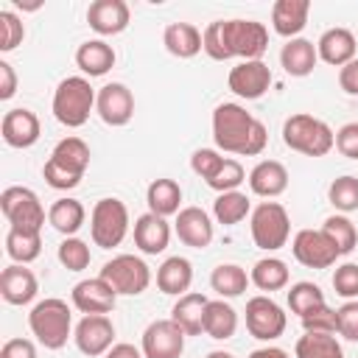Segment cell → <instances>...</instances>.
<instances>
[{"label":"cell","instance_id":"cell-1","mask_svg":"<svg viewBox=\"0 0 358 358\" xmlns=\"http://www.w3.org/2000/svg\"><path fill=\"white\" fill-rule=\"evenodd\" d=\"M204 53L215 62L260 59L268 48V31L257 20H215L201 31Z\"/></svg>","mask_w":358,"mask_h":358},{"label":"cell","instance_id":"cell-2","mask_svg":"<svg viewBox=\"0 0 358 358\" xmlns=\"http://www.w3.org/2000/svg\"><path fill=\"white\" fill-rule=\"evenodd\" d=\"M213 140L221 151L238 157H257L268 143L266 126L241 103H218L213 109Z\"/></svg>","mask_w":358,"mask_h":358},{"label":"cell","instance_id":"cell-3","mask_svg":"<svg viewBox=\"0 0 358 358\" xmlns=\"http://www.w3.org/2000/svg\"><path fill=\"white\" fill-rule=\"evenodd\" d=\"M87 168H90V145L81 137H64L50 151L42 176L53 190H73L84 179Z\"/></svg>","mask_w":358,"mask_h":358},{"label":"cell","instance_id":"cell-4","mask_svg":"<svg viewBox=\"0 0 358 358\" xmlns=\"http://www.w3.org/2000/svg\"><path fill=\"white\" fill-rule=\"evenodd\" d=\"M28 327L45 350H62L73 336V313L70 305L59 296L39 299L28 313Z\"/></svg>","mask_w":358,"mask_h":358},{"label":"cell","instance_id":"cell-5","mask_svg":"<svg viewBox=\"0 0 358 358\" xmlns=\"http://www.w3.org/2000/svg\"><path fill=\"white\" fill-rule=\"evenodd\" d=\"M95 98L98 92L90 87L84 76H67L59 81L53 92V117L67 129H81L90 120V112L95 109Z\"/></svg>","mask_w":358,"mask_h":358},{"label":"cell","instance_id":"cell-6","mask_svg":"<svg viewBox=\"0 0 358 358\" xmlns=\"http://www.w3.org/2000/svg\"><path fill=\"white\" fill-rule=\"evenodd\" d=\"M282 143L305 157H324L336 148V131L313 115H291L282 123Z\"/></svg>","mask_w":358,"mask_h":358},{"label":"cell","instance_id":"cell-7","mask_svg":"<svg viewBox=\"0 0 358 358\" xmlns=\"http://www.w3.org/2000/svg\"><path fill=\"white\" fill-rule=\"evenodd\" d=\"M252 241L263 252H277L291 238V218L280 201H260L249 215Z\"/></svg>","mask_w":358,"mask_h":358},{"label":"cell","instance_id":"cell-8","mask_svg":"<svg viewBox=\"0 0 358 358\" xmlns=\"http://www.w3.org/2000/svg\"><path fill=\"white\" fill-rule=\"evenodd\" d=\"M129 235V210L120 199H98L90 213V238L101 249H115Z\"/></svg>","mask_w":358,"mask_h":358},{"label":"cell","instance_id":"cell-9","mask_svg":"<svg viewBox=\"0 0 358 358\" xmlns=\"http://www.w3.org/2000/svg\"><path fill=\"white\" fill-rule=\"evenodd\" d=\"M98 277L106 280L115 288L117 296L120 294L123 296H137L151 285V268L137 255H115L112 260L103 263Z\"/></svg>","mask_w":358,"mask_h":358},{"label":"cell","instance_id":"cell-10","mask_svg":"<svg viewBox=\"0 0 358 358\" xmlns=\"http://www.w3.org/2000/svg\"><path fill=\"white\" fill-rule=\"evenodd\" d=\"M0 210L6 215V221L17 229H28V232H42L45 224V207L39 201V196L31 187L22 185H11L0 193Z\"/></svg>","mask_w":358,"mask_h":358},{"label":"cell","instance_id":"cell-11","mask_svg":"<svg viewBox=\"0 0 358 358\" xmlns=\"http://www.w3.org/2000/svg\"><path fill=\"white\" fill-rule=\"evenodd\" d=\"M285 310L271 299V296H252L246 302V330L257 341H274L285 333Z\"/></svg>","mask_w":358,"mask_h":358},{"label":"cell","instance_id":"cell-12","mask_svg":"<svg viewBox=\"0 0 358 358\" xmlns=\"http://www.w3.org/2000/svg\"><path fill=\"white\" fill-rule=\"evenodd\" d=\"M291 252L308 268H330L341 257L324 229H299L291 241Z\"/></svg>","mask_w":358,"mask_h":358},{"label":"cell","instance_id":"cell-13","mask_svg":"<svg viewBox=\"0 0 358 358\" xmlns=\"http://www.w3.org/2000/svg\"><path fill=\"white\" fill-rule=\"evenodd\" d=\"M185 330L173 319H157L143 333V355L145 358H179L185 352Z\"/></svg>","mask_w":358,"mask_h":358},{"label":"cell","instance_id":"cell-14","mask_svg":"<svg viewBox=\"0 0 358 358\" xmlns=\"http://www.w3.org/2000/svg\"><path fill=\"white\" fill-rule=\"evenodd\" d=\"M73 341H76V347H78L84 355H90V358L106 355V352L115 347V324H112V319H109L106 313H90V316H84V319L76 324Z\"/></svg>","mask_w":358,"mask_h":358},{"label":"cell","instance_id":"cell-15","mask_svg":"<svg viewBox=\"0 0 358 358\" xmlns=\"http://www.w3.org/2000/svg\"><path fill=\"white\" fill-rule=\"evenodd\" d=\"M95 112L101 115V120L106 126H126L134 117V95L126 84L120 81H109L98 90L95 98Z\"/></svg>","mask_w":358,"mask_h":358},{"label":"cell","instance_id":"cell-16","mask_svg":"<svg viewBox=\"0 0 358 358\" xmlns=\"http://www.w3.org/2000/svg\"><path fill=\"white\" fill-rule=\"evenodd\" d=\"M227 84L229 90L238 95V98H246V101H255L260 95H266V90L271 87V70L263 59H252V62H238L229 76H227Z\"/></svg>","mask_w":358,"mask_h":358},{"label":"cell","instance_id":"cell-17","mask_svg":"<svg viewBox=\"0 0 358 358\" xmlns=\"http://www.w3.org/2000/svg\"><path fill=\"white\" fill-rule=\"evenodd\" d=\"M70 296H73V305L84 316H90V313H112V308L117 302L115 288L101 277H90V280L76 282Z\"/></svg>","mask_w":358,"mask_h":358},{"label":"cell","instance_id":"cell-18","mask_svg":"<svg viewBox=\"0 0 358 358\" xmlns=\"http://www.w3.org/2000/svg\"><path fill=\"white\" fill-rule=\"evenodd\" d=\"M39 117L25 109V106H17V109H8L3 115V123H0V134L6 140V145L11 148H31L36 140H39Z\"/></svg>","mask_w":358,"mask_h":358},{"label":"cell","instance_id":"cell-19","mask_svg":"<svg viewBox=\"0 0 358 358\" xmlns=\"http://www.w3.org/2000/svg\"><path fill=\"white\" fill-rule=\"evenodd\" d=\"M173 229L179 241L190 249H207L213 243V221L201 207H182L176 213Z\"/></svg>","mask_w":358,"mask_h":358},{"label":"cell","instance_id":"cell-20","mask_svg":"<svg viewBox=\"0 0 358 358\" xmlns=\"http://www.w3.org/2000/svg\"><path fill=\"white\" fill-rule=\"evenodd\" d=\"M129 6L123 0H95L87 8V22L101 36H115L129 28Z\"/></svg>","mask_w":358,"mask_h":358},{"label":"cell","instance_id":"cell-21","mask_svg":"<svg viewBox=\"0 0 358 358\" xmlns=\"http://www.w3.org/2000/svg\"><path fill=\"white\" fill-rule=\"evenodd\" d=\"M39 291V282H36V274L31 268H25L22 263H11L0 271V296L8 302V305H28L34 302Z\"/></svg>","mask_w":358,"mask_h":358},{"label":"cell","instance_id":"cell-22","mask_svg":"<svg viewBox=\"0 0 358 358\" xmlns=\"http://www.w3.org/2000/svg\"><path fill=\"white\" fill-rule=\"evenodd\" d=\"M171 241V227L157 213H143L134 221V246L143 255H162Z\"/></svg>","mask_w":358,"mask_h":358},{"label":"cell","instance_id":"cell-23","mask_svg":"<svg viewBox=\"0 0 358 358\" xmlns=\"http://www.w3.org/2000/svg\"><path fill=\"white\" fill-rule=\"evenodd\" d=\"M355 50H358L355 36H352V31H347V28H327V31L319 36V42H316L319 59L327 62V64H333V67H338V70L355 59Z\"/></svg>","mask_w":358,"mask_h":358},{"label":"cell","instance_id":"cell-24","mask_svg":"<svg viewBox=\"0 0 358 358\" xmlns=\"http://www.w3.org/2000/svg\"><path fill=\"white\" fill-rule=\"evenodd\" d=\"M288 187V171L277 159H260L249 171V190L263 199H277Z\"/></svg>","mask_w":358,"mask_h":358},{"label":"cell","instance_id":"cell-25","mask_svg":"<svg viewBox=\"0 0 358 358\" xmlns=\"http://www.w3.org/2000/svg\"><path fill=\"white\" fill-rule=\"evenodd\" d=\"M308 14H310L308 0H277L271 6V28L280 36L296 39L302 34V28L308 25Z\"/></svg>","mask_w":358,"mask_h":358},{"label":"cell","instance_id":"cell-26","mask_svg":"<svg viewBox=\"0 0 358 358\" xmlns=\"http://www.w3.org/2000/svg\"><path fill=\"white\" fill-rule=\"evenodd\" d=\"M115 48L103 39H87L78 45L76 50V64L84 76L90 78H98V76H106L112 67H115Z\"/></svg>","mask_w":358,"mask_h":358},{"label":"cell","instance_id":"cell-27","mask_svg":"<svg viewBox=\"0 0 358 358\" xmlns=\"http://www.w3.org/2000/svg\"><path fill=\"white\" fill-rule=\"evenodd\" d=\"M316 62H319L316 45H313L310 39H302V36L288 39V42L282 45V50H280V64H282V70H285L288 76H294V78L310 76L313 67H316Z\"/></svg>","mask_w":358,"mask_h":358},{"label":"cell","instance_id":"cell-28","mask_svg":"<svg viewBox=\"0 0 358 358\" xmlns=\"http://www.w3.org/2000/svg\"><path fill=\"white\" fill-rule=\"evenodd\" d=\"M162 45L176 59H193L199 50H204L201 31L193 22H171L162 31Z\"/></svg>","mask_w":358,"mask_h":358},{"label":"cell","instance_id":"cell-29","mask_svg":"<svg viewBox=\"0 0 358 358\" xmlns=\"http://www.w3.org/2000/svg\"><path fill=\"white\" fill-rule=\"evenodd\" d=\"M190 282H193V266L187 257H179V255L165 257L162 266L157 268V288L162 294L182 296V294H187Z\"/></svg>","mask_w":358,"mask_h":358},{"label":"cell","instance_id":"cell-30","mask_svg":"<svg viewBox=\"0 0 358 358\" xmlns=\"http://www.w3.org/2000/svg\"><path fill=\"white\" fill-rule=\"evenodd\" d=\"M207 296L204 294H196V291H187L176 299L173 310H171V319L187 333V336H199L204 333V313H207Z\"/></svg>","mask_w":358,"mask_h":358},{"label":"cell","instance_id":"cell-31","mask_svg":"<svg viewBox=\"0 0 358 358\" xmlns=\"http://www.w3.org/2000/svg\"><path fill=\"white\" fill-rule=\"evenodd\" d=\"M84 218H87L84 204H81L78 199H70V196L56 199V201L50 204V210H48V224H50L56 232H62L64 238H73V235L84 227Z\"/></svg>","mask_w":358,"mask_h":358},{"label":"cell","instance_id":"cell-32","mask_svg":"<svg viewBox=\"0 0 358 358\" xmlns=\"http://www.w3.org/2000/svg\"><path fill=\"white\" fill-rule=\"evenodd\" d=\"M238 330V310L224 299H210L204 313V333L215 341L232 338Z\"/></svg>","mask_w":358,"mask_h":358},{"label":"cell","instance_id":"cell-33","mask_svg":"<svg viewBox=\"0 0 358 358\" xmlns=\"http://www.w3.org/2000/svg\"><path fill=\"white\" fill-rule=\"evenodd\" d=\"M145 201H148V213H157L162 218L176 215L182 207V187L173 179H154L145 190Z\"/></svg>","mask_w":358,"mask_h":358},{"label":"cell","instance_id":"cell-34","mask_svg":"<svg viewBox=\"0 0 358 358\" xmlns=\"http://www.w3.org/2000/svg\"><path fill=\"white\" fill-rule=\"evenodd\" d=\"M42 252V232H28V229H17V227H8L6 232V255L14 260V263H34Z\"/></svg>","mask_w":358,"mask_h":358},{"label":"cell","instance_id":"cell-35","mask_svg":"<svg viewBox=\"0 0 358 358\" xmlns=\"http://www.w3.org/2000/svg\"><path fill=\"white\" fill-rule=\"evenodd\" d=\"M249 282H252V280H249L246 268H241L238 263H221V266H215L213 274H210V288H213L221 299H224V296H227V299L241 296Z\"/></svg>","mask_w":358,"mask_h":358},{"label":"cell","instance_id":"cell-36","mask_svg":"<svg viewBox=\"0 0 358 358\" xmlns=\"http://www.w3.org/2000/svg\"><path fill=\"white\" fill-rule=\"evenodd\" d=\"M213 215H215V221L224 224V227H235V224H241L246 215H252L249 196L241 193V190L218 193V199L213 201Z\"/></svg>","mask_w":358,"mask_h":358},{"label":"cell","instance_id":"cell-37","mask_svg":"<svg viewBox=\"0 0 358 358\" xmlns=\"http://www.w3.org/2000/svg\"><path fill=\"white\" fill-rule=\"evenodd\" d=\"M296 358H344L336 333H305L294 347Z\"/></svg>","mask_w":358,"mask_h":358},{"label":"cell","instance_id":"cell-38","mask_svg":"<svg viewBox=\"0 0 358 358\" xmlns=\"http://www.w3.org/2000/svg\"><path fill=\"white\" fill-rule=\"evenodd\" d=\"M249 280H252L260 291H280V288L288 285V266H285V260L271 257V255H268V257H260V260L252 266Z\"/></svg>","mask_w":358,"mask_h":358},{"label":"cell","instance_id":"cell-39","mask_svg":"<svg viewBox=\"0 0 358 358\" xmlns=\"http://www.w3.org/2000/svg\"><path fill=\"white\" fill-rule=\"evenodd\" d=\"M322 305H327V299H324V291L316 285V282H294L291 285V291H288V308H291V313H296L299 319L305 316V313H310V310H316V308H322Z\"/></svg>","mask_w":358,"mask_h":358},{"label":"cell","instance_id":"cell-40","mask_svg":"<svg viewBox=\"0 0 358 358\" xmlns=\"http://www.w3.org/2000/svg\"><path fill=\"white\" fill-rule=\"evenodd\" d=\"M322 229L336 243L338 255H350L355 249V243H358V229H355V224L347 215H327L324 224H322Z\"/></svg>","mask_w":358,"mask_h":358},{"label":"cell","instance_id":"cell-41","mask_svg":"<svg viewBox=\"0 0 358 358\" xmlns=\"http://www.w3.org/2000/svg\"><path fill=\"white\" fill-rule=\"evenodd\" d=\"M327 199L330 204L344 215V213H355L358 210V176H338L330 182L327 187Z\"/></svg>","mask_w":358,"mask_h":358},{"label":"cell","instance_id":"cell-42","mask_svg":"<svg viewBox=\"0 0 358 358\" xmlns=\"http://www.w3.org/2000/svg\"><path fill=\"white\" fill-rule=\"evenodd\" d=\"M56 257H59V263L67 268V271H84L87 266H90V260H92V252H90V246H87V241H81V238H64L62 243H59V252H56Z\"/></svg>","mask_w":358,"mask_h":358},{"label":"cell","instance_id":"cell-43","mask_svg":"<svg viewBox=\"0 0 358 358\" xmlns=\"http://www.w3.org/2000/svg\"><path fill=\"white\" fill-rule=\"evenodd\" d=\"M22 39H25V25H22V20H20L11 8H3V11H0V50L8 53V50H14Z\"/></svg>","mask_w":358,"mask_h":358},{"label":"cell","instance_id":"cell-44","mask_svg":"<svg viewBox=\"0 0 358 358\" xmlns=\"http://www.w3.org/2000/svg\"><path fill=\"white\" fill-rule=\"evenodd\" d=\"M224 162H227V157H221L215 148H199V151H193V157H190L193 173L201 176L204 182H210V179L224 168Z\"/></svg>","mask_w":358,"mask_h":358},{"label":"cell","instance_id":"cell-45","mask_svg":"<svg viewBox=\"0 0 358 358\" xmlns=\"http://www.w3.org/2000/svg\"><path fill=\"white\" fill-rule=\"evenodd\" d=\"M246 179V173H243V165L238 162V159H232V157H227V162H224V168L207 182L213 190H218V193H229V190H238V185Z\"/></svg>","mask_w":358,"mask_h":358},{"label":"cell","instance_id":"cell-46","mask_svg":"<svg viewBox=\"0 0 358 358\" xmlns=\"http://www.w3.org/2000/svg\"><path fill=\"white\" fill-rule=\"evenodd\" d=\"M333 288L344 299H358V263H341L333 274Z\"/></svg>","mask_w":358,"mask_h":358},{"label":"cell","instance_id":"cell-47","mask_svg":"<svg viewBox=\"0 0 358 358\" xmlns=\"http://www.w3.org/2000/svg\"><path fill=\"white\" fill-rule=\"evenodd\" d=\"M302 327H305V333H338L336 310L322 305V308H316V310L302 316Z\"/></svg>","mask_w":358,"mask_h":358},{"label":"cell","instance_id":"cell-48","mask_svg":"<svg viewBox=\"0 0 358 358\" xmlns=\"http://www.w3.org/2000/svg\"><path fill=\"white\" fill-rule=\"evenodd\" d=\"M336 324L341 338L358 341V299H347L341 308H336Z\"/></svg>","mask_w":358,"mask_h":358},{"label":"cell","instance_id":"cell-49","mask_svg":"<svg viewBox=\"0 0 358 358\" xmlns=\"http://www.w3.org/2000/svg\"><path fill=\"white\" fill-rule=\"evenodd\" d=\"M336 148L347 157V159H358V120L344 123L336 131Z\"/></svg>","mask_w":358,"mask_h":358},{"label":"cell","instance_id":"cell-50","mask_svg":"<svg viewBox=\"0 0 358 358\" xmlns=\"http://www.w3.org/2000/svg\"><path fill=\"white\" fill-rule=\"evenodd\" d=\"M0 358H36V347L31 338H8L0 347Z\"/></svg>","mask_w":358,"mask_h":358},{"label":"cell","instance_id":"cell-51","mask_svg":"<svg viewBox=\"0 0 358 358\" xmlns=\"http://www.w3.org/2000/svg\"><path fill=\"white\" fill-rule=\"evenodd\" d=\"M14 92H17V73L6 59H0V101L14 98Z\"/></svg>","mask_w":358,"mask_h":358},{"label":"cell","instance_id":"cell-52","mask_svg":"<svg viewBox=\"0 0 358 358\" xmlns=\"http://www.w3.org/2000/svg\"><path fill=\"white\" fill-rule=\"evenodd\" d=\"M338 87L347 95H358V59H352L350 64H344L338 70Z\"/></svg>","mask_w":358,"mask_h":358},{"label":"cell","instance_id":"cell-53","mask_svg":"<svg viewBox=\"0 0 358 358\" xmlns=\"http://www.w3.org/2000/svg\"><path fill=\"white\" fill-rule=\"evenodd\" d=\"M103 358H145L143 355V350H137L134 344H126V341H120V344H115Z\"/></svg>","mask_w":358,"mask_h":358},{"label":"cell","instance_id":"cell-54","mask_svg":"<svg viewBox=\"0 0 358 358\" xmlns=\"http://www.w3.org/2000/svg\"><path fill=\"white\" fill-rule=\"evenodd\" d=\"M249 358H288V352L280 347H260V350L249 352Z\"/></svg>","mask_w":358,"mask_h":358},{"label":"cell","instance_id":"cell-55","mask_svg":"<svg viewBox=\"0 0 358 358\" xmlns=\"http://www.w3.org/2000/svg\"><path fill=\"white\" fill-rule=\"evenodd\" d=\"M207 358H235V355L232 352H224V350H213Z\"/></svg>","mask_w":358,"mask_h":358}]
</instances>
